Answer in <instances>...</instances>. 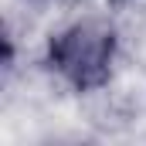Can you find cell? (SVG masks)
I'll use <instances>...</instances> for the list:
<instances>
[{
	"label": "cell",
	"mask_w": 146,
	"mask_h": 146,
	"mask_svg": "<svg viewBox=\"0 0 146 146\" xmlns=\"http://www.w3.org/2000/svg\"><path fill=\"white\" fill-rule=\"evenodd\" d=\"M115 51H119V37L112 27L95 24V21H78L72 27L51 34L44 65L68 88L85 95V92H99L112 78Z\"/></svg>",
	"instance_id": "1"
}]
</instances>
